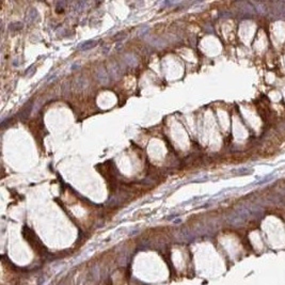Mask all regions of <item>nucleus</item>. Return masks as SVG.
I'll list each match as a JSON object with an SVG mask.
<instances>
[{
    "instance_id": "obj_5",
    "label": "nucleus",
    "mask_w": 285,
    "mask_h": 285,
    "mask_svg": "<svg viewBox=\"0 0 285 285\" xmlns=\"http://www.w3.org/2000/svg\"><path fill=\"white\" fill-rule=\"evenodd\" d=\"M29 13H33V14H35V13H36V11L34 10V9H32V10H30V11H29ZM29 13H28L27 15H29ZM26 19H27L28 21H32V20H34V18H33V17H32V16H27V17H26Z\"/></svg>"
},
{
    "instance_id": "obj_2",
    "label": "nucleus",
    "mask_w": 285,
    "mask_h": 285,
    "mask_svg": "<svg viewBox=\"0 0 285 285\" xmlns=\"http://www.w3.org/2000/svg\"><path fill=\"white\" fill-rule=\"evenodd\" d=\"M96 41H88V42L83 43L82 45H80V49L81 50H89V49L93 48L94 46H96Z\"/></svg>"
},
{
    "instance_id": "obj_4",
    "label": "nucleus",
    "mask_w": 285,
    "mask_h": 285,
    "mask_svg": "<svg viewBox=\"0 0 285 285\" xmlns=\"http://www.w3.org/2000/svg\"><path fill=\"white\" fill-rule=\"evenodd\" d=\"M110 72H111V75L114 78H118L120 76V68H119L118 65H112L110 68Z\"/></svg>"
},
{
    "instance_id": "obj_1",
    "label": "nucleus",
    "mask_w": 285,
    "mask_h": 285,
    "mask_svg": "<svg viewBox=\"0 0 285 285\" xmlns=\"http://www.w3.org/2000/svg\"><path fill=\"white\" fill-rule=\"evenodd\" d=\"M96 77L100 83L106 85V83L109 82V77H108V74L106 73L105 70H103V68L98 70V72H97V74H96Z\"/></svg>"
},
{
    "instance_id": "obj_3",
    "label": "nucleus",
    "mask_w": 285,
    "mask_h": 285,
    "mask_svg": "<svg viewBox=\"0 0 285 285\" xmlns=\"http://www.w3.org/2000/svg\"><path fill=\"white\" fill-rule=\"evenodd\" d=\"M125 59H126V62L128 63V65H136V64H137V59H136L135 56L127 55L126 57H125Z\"/></svg>"
}]
</instances>
